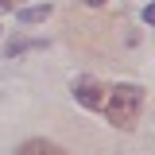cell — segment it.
Listing matches in <instances>:
<instances>
[{
  "mask_svg": "<svg viewBox=\"0 0 155 155\" xmlns=\"http://www.w3.org/2000/svg\"><path fill=\"white\" fill-rule=\"evenodd\" d=\"M140 109H143V89L140 85H113L109 97H105V105H101V113L109 116V124L116 128H132L136 120H140Z\"/></svg>",
  "mask_w": 155,
  "mask_h": 155,
  "instance_id": "6da1fadb",
  "label": "cell"
},
{
  "mask_svg": "<svg viewBox=\"0 0 155 155\" xmlns=\"http://www.w3.org/2000/svg\"><path fill=\"white\" fill-rule=\"evenodd\" d=\"M143 23H151V27H155V0L147 4V8H143Z\"/></svg>",
  "mask_w": 155,
  "mask_h": 155,
  "instance_id": "8992f818",
  "label": "cell"
},
{
  "mask_svg": "<svg viewBox=\"0 0 155 155\" xmlns=\"http://www.w3.org/2000/svg\"><path fill=\"white\" fill-rule=\"evenodd\" d=\"M74 97H78V105H85V109H101L105 97H109V85H105L101 78L81 74V78L74 81Z\"/></svg>",
  "mask_w": 155,
  "mask_h": 155,
  "instance_id": "7a4b0ae2",
  "label": "cell"
},
{
  "mask_svg": "<svg viewBox=\"0 0 155 155\" xmlns=\"http://www.w3.org/2000/svg\"><path fill=\"white\" fill-rule=\"evenodd\" d=\"M31 47H43V39H16V43H8V54L16 58V54H23V51H31Z\"/></svg>",
  "mask_w": 155,
  "mask_h": 155,
  "instance_id": "5b68a950",
  "label": "cell"
},
{
  "mask_svg": "<svg viewBox=\"0 0 155 155\" xmlns=\"http://www.w3.org/2000/svg\"><path fill=\"white\" fill-rule=\"evenodd\" d=\"M85 4H89V8H97V4H105V0H85Z\"/></svg>",
  "mask_w": 155,
  "mask_h": 155,
  "instance_id": "ba28073f",
  "label": "cell"
},
{
  "mask_svg": "<svg viewBox=\"0 0 155 155\" xmlns=\"http://www.w3.org/2000/svg\"><path fill=\"white\" fill-rule=\"evenodd\" d=\"M19 8V0H0V12H16Z\"/></svg>",
  "mask_w": 155,
  "mask_h": 155,
  "instance_id": "52a82bcc",
  "label": "cell"
},
{
  "mask_svg": "<svg viewBox=\"0 0 155 155\" xmlns=\"http://www.w3.org/2000/svg\"><path fill=\"white\" fill-rule=\"evenodd\" d=\"M16 16L23 19V23H39V19L51 16V4H35V8H16Z\"/></svg>",
  "mask_w": 155,
  "mask_h": 155,
  "instance_id": "277c9868",
  "label": "cell"
},
{
  "mask_svg": "<svg viewBox=\"0 0 155 155\" xmlns=\"http://www.w3.org/2000/svg\"><path fill=\"white\" fill-rule=\"evenodd\" d=\"M16 155H70V151H62L58 143H51V140H23L16 147Z\"/></svg>",
  "mask_w": 155,
  "mask_h": 155,
  "instance_id": "3957f363",
  "label": "cell"
}]
</instances>
